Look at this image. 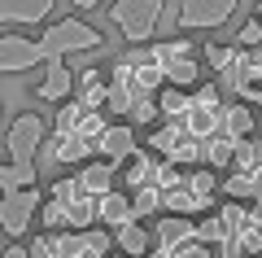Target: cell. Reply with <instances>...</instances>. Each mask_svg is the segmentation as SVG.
Masks as SVG:
<instances>
[{"instance_id": "1", "label": "cell", "mask_w": 262, "mask_h": 258, "mask_svg": "<svg viewBox=\"0 0 262 258\" xmlns=\"http://www.w3.org/2000/svg\"><path fill=\"white\" fill-rule=\"evenodd\" d=\"M105 44V35L96 27L79 18H61L44 31L39 39L31 35H0V74H22V70H35L39 62L53 66L66 62L70 53H96Z\"/></svg>"}, {"instance_id": "2", "label": "cell", "mask_w": 262, "mask_h": 258, "mask_svg": "<svg viewBox=\"0 0 262 258\" xmlns=\"http://www.w3.org/2000/svg\"><path fill=\"white\" fill-rule=\"evenodd\" d=\"M162 13H166V0H114L110 5V22L122 31L127 44H149L158 35Z\"/></svg>"}, {"instance_id": "3", "label": "cell", "mask_w": 262, "mask_h": 258, "mask_svg": "<svg viewBox=\"0 0 262 258\" xmlns=\"http://www.w3.org/2000/svg\"><path fill=\"white\" fill-rule=\"evenodd\" d=\"M44 145V114L27 110L9 123L5 131V149H9V162L13 166H35V149Z\"/></svg>"}, {"instance_id": "4", "label": "cell", "mask_w": 262, "mask_h": 258, "mask_svg": "<svg viewBox=\"0 0 262 258\" xmlns=\"http://www.w3.org/2000/svg\"><path fill=\"white\" fill-rule=\"evenodd\" d=\"M236 9H241V0H184L175 27H179V35L184 31H219L232 22Z\"/></svg>"}, {"instance_id": "5", "label": "cell", "mask_w": 262, "mask_h": 258, "mask_svg": "<svg viewBox=\"0 0 262 258\" xmlns=\"http://www.w3.org/2000/svg\"><path fill=\"white\" fill-rule=\"evenodd\" d=\"M39 210V188H22V193H5L0 197V236H27Z\"/></svg>"}, {"instance_id": "6", "label": "cell", "mask_w": 262, "mask_h": 258, "mask_svg": "<svg viewBox=\"0 0 262 258\" xmlns=\"http://www.w3.org/2000/svg\"><path fill=\"white\" fill-rule=\"evenodd\" d=\"M57 0H0V22L5 27H35L53 13Z\"/></svg>"}, {"instance_id": "7", "label": "cell", "mask_w": 262, "mask_h": 258, "mask_svg": "<svg viewBox=\"0 0 262 258\" xmlns=\"http://www.w3.org/2000/svg\"><path fill=\"white\" fill-rule=\"evenodd\" d=\"M31 258H79V232H39L27 245Z\"/></svg>"}, {"instance_id": "8", "label": "cell", "mask_w": 262, "mask_h": 258, "mask_svg": "<svg viewBox=\"0 0 262 258\" xmlns=\"http://www.w3.org/2000/svg\"><path fill=\"white\" fill-rule=\"evenodd\" d=\"M188 241H196V223H192V219L170 214V219H162L158 228H153V245H158L162 254H175V249L188 245Z\"/></svg>"}, {"instance_id": "9", "label": "cell", "mask_w": 262, "mask_h": 258, "mask_svg": "<svg viewBox=\"0 0 262 258\" xmlns=\"http://www.w3.org/2000/svg\"><path fill=\"white\" fill-rule=\"evenodd\" d=\"M96 223L101 228H127L131 223V197L127 193H105V197H96Z\"/></svg>"}, {"instance_id": "10", "label": "cell", "mask_w": 262, "mask_h": 258, "mask_svg": "<svg viewBox=\"0 0 262 258\" xmlns=\"http://www.w3.org/2000/svg\"><path fill=\"white\" fill-rule=\"evenodd\" d=\"M70 88H75V79H70V70H66V62H53V66H48V74H44V83L35 88V96L44 105H57V101L70 96Z\"/></svg>"}, {"instance_id": "11", "label": "cell", "mask_w": 262, "mask_h": 258, "mask_svg": "<svg viewBox=\"0 0 262 258\" xmlns=\"http://www.w3.org/2000/svg\"><path fill=\"white\" fill-rule=\"evenodd\" d=\"M96 149H101V162H110V166H118L122 157H131V131L127 127H105L101 136H96Z\"/></svg>"}, {"instance_id": "12", "label": "cell", "mask_w": 262, "mask_h": 258, "mask_svg": "<svg viewBox=\"0 0 262 258\" xmlns=\"http://www.w3.org/2000/svg\"><path fill=\"white\" fill-rule=\"evenodd\" d=\"M79 188H83V197H105V193H114V166L110 162H92V166H83L79 171Z\"/></svg>"}, {"instance_id": "13", "label": "cell", "mask_w": 262, "mask_h": 258, "mask_svg": "<svg viewBox=\"0 0 262 258\" xmlns=\"http://www.w3.org/2000/svg\"><path fill=\"white\" fill-rule=\"evenodd\" d=\"M35 180H39L35 166H13V162L0 157V197L5 193H22V188H35Z\"/></svg>"}, {"instance_id": "14", "label": "cell", "mask_w": 262, "mask_h": 258, "mask_svg": "<svg viewBox=\"0 0 262 258\" xmlns=\"http://www.w3.org/2000/svg\"><path fill=\"white\" fill-rule=\"evenodd\" d=\"M114 241H118L122 258H140V254H149V228H144V223H136V219H131L127 228L114 232Z\"/></svg>"}, {"instance_id": "15", "label": "cell", "mask_w": 262, "mask_h": 258, "mask_svg": "<svg viewBox=\"0 0 262 258\" xmlns=\"http://www.w3.org/2000/svg\"><path fill=\"white\" fill-rule=\"evenodd\" d=\"M92 153V145L88 140H79V136H57V145H53V162H83V157Z\"/></svg>"}, {"instance_id": "16", "label": "cell", "mask_w": 262, "mask_h": 258, "mask_svg": "<svg viewBox=\"0 0 262 258\" xmlns=\"http://www.w3.org/2000/svg\"><path fill=\"white\" fill-rule=\"evenodd\" d=\"M158 206H162V193H158V188H136V197H131V219H136V223L149 219Z\"/></svg>"}, {"instance_id": "17", "label": "cell", "mask_w": 262, "mask_h": 258, "mask_svg": "<svg viewBox=\"0 0 262 258\" xmlns=\"http://www.w3.org/2000/svg\"><path fill=\"white\" fill-rule=\"evenodd\" d=\"M61 228H70V210L57 206V202H48L44 206V232H61Z\"/></svg>"}, {"instance_id": "18", "label": "cell", "mask_w": 262, "mask_h": 258, "mask_svg": "<svg viewBox=\"0 0 262 258\" xmlns=\"http://www.w3.org/2000/svg\"><path fill=\"white\" fill-rule=\"evenodd\" d=\"M170 258H214V254H210V245H201V241H188V245H179Z\"/></svg>"}, {"instance_id": "19", "label": "cell", "mask_w": 262, "mask_h": 258, "mask_svg": "<svg viewBox=\"0 0 262 258\" xmlns=\"http://www.w3.org/2000/svg\"><path fill=\"white\" fill-rule=\"evenodd\" d=\"M236 39H241V44H258V39H262V18H249V22L241 27V35H236Z\"/></svg>"}, {"instance_id": "20", "label": "cell", "mask_w": 262, "mask_h": 258, "mask_svg": "<svg viewBox=\"0 0 262 258\" xmlns=\"http://www.w3.org/2000/svg\"><path fill=\"white\" fill-rule=\"evenodd\" d=\"M0 258H31L27 245H9V249H0Z\"/></svg>"}, {"instance_id": "21", "label": "cell", "mask_w": 262, "mask_h": 258, "mask_svg": "<svg viewBox=\"0 0 262 258\" xmlns=\"http://www.w3.org/2000/svg\"><path fill=\"white\" fill-rule=\"evenodd\" d=\"M70 5H75L79 13H88V9H96V5H101V0H70Z\"/></svg>"}, {"instance_id": "22", "label": "cell", "mask_w": 262, "mask_h": 258, "mask_svg": "<svg viewBox=\"0 0 262 258\" xmlns=\"http://www.w3.org/2000/svg\"><path fill=\"white\" fill-rule=\"evenodd\" d=\"M0 123H5V105H0Z\"/></svg>"}, {"instance_id": "23", "label": "cell", "mask_w": 262, "mask_h": 258, "mask_svg": "<svg viewBox=\"0 0 262 258\" xmlns=\"http://www.w3.org/2000/svg\"><path fill=\"white\" fill-rule=\"evenodd\" d=\"M110 258H122V254H110Z\"/></svg>"}]
</instances>
